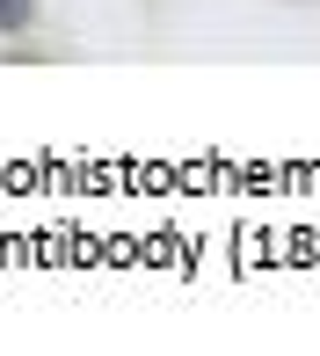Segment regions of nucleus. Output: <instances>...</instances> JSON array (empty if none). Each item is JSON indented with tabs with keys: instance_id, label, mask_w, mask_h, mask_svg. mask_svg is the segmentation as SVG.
Instances as JSON below:
<instances>
[{
	"instance_id": "obj_1",
	"label": "nucleus",
	"mask_w": 320,
	"mask_h": 356,
	"mask_svg": "<svg viewBox=\"0 0 320 356\" xmlns=\"http://www.w3.org/2000/svg\"><path fill=\"white\" fill-rule=\"evenodd\" d=\"M37 29V0H0V37H22Z\"/></svg>"
}]
</instances>
